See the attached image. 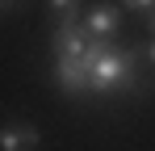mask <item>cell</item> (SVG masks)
Here are the masks:
<instances>
[{
  "instance_id": "obj_1",
  "label": "cell",
  "mask_w": 155,
  "mask_h": 151,
  "mask_svg": "<svg viewBox=\"0 0 155 151\" xmlns=\"http://www.w3.org/2000/svg\"><path fill=\"white\" fill-rule=\"evenodd\" d=\"M84 63H88V92L109 97V92H147L151 88L143 46H134V42L92 38Z\"/></svg>"
},
{
  "instance_id": "obj_8",
  "label": "cell",
  "mask_w": 155,
  "mask_h": 151,
  "mask_svg": "<svg viewBox=\"0 0 155 151\" xmlns=\"http://www.w3.org/2000/svg\"><path fill=\"white\" fill-rule=\"evenodd\" d=\"M143 59H147V67H151V72H155V34H151V42L143 46Z\"/></svg>"
},
{
  "instance_id": "obj_4",
  "label": "cell",
  "mask_w": 155,
  "mask_h": 151,
  "mask_svg": "<svg viewBox=\"0 0 155 151\" xmlns=\"http://www.w3.org/2000/svg\"><path fill=\"white\" fill-rule=\"evenodd\" d=\"M84 29L92 34V38H117L122 34V8L117 4H92L88 13H84Z\"/></svg>"
},
{
  "instance_id": "obj_7",
  "label": "cell",
  "mask_w": 155,
  "mask_h": 151,
  "mask_svg": "<svg viewBox=\"0 0 155 151\" xmlns=\"http://www.w3.org/2000/svg\"><path fill=\"white\" fill-rule=\"evenodd\" d=\"M122 8H134V13H147V8H155V0H122Z\"/></svg>"
},
{
  "instance_id": "obj_9",
  "label": "cell",
  "mask_w": 155,
  "mask_h": 151,
  "mask_svg": "<svg viewBox=\"0 0 155 151\" xmlns=\"http://www.w3.org/2000/svg\"><path fill=\"white\" fill-rule=\"evenodd\" d=\"M17 4H21V0H0V13H13Z\"/></svg>"
},
{
  "instance_id": "obj_6",
  "label": "cell",
  "mask_w": 155,
  "mask_h": 151,
  "mask_svg": "<svg viewBox=\"0 0 155 151\" xmlns=\"http://www.w3.org/2000/svg\"><path fill=\"white\" fill-rule=\"evenodd\" d=\"M80 4H84V0H51V21H54V25L80 21Z\"/></svg>"
},
{
  "instance_id": "obj_2",
  "label": "cell",
  "mask_w": 155,
  "mask_h": 151,
  "mask_svg": "<svg viewBox=\"0 0 155 151\" xmlns=\"http://www.w3.org/2000/svg\"><path fill=\"white\" fill-rule=\"evenodd\" d=\"M92 46V34L84 29V21H63L51 29V50L59 59H84Z\"/></svg>"
},
{
  "instance_id": "obj_5",
  "label": "cell",
  "mask_w": 155,
  "mask_h": 151,
  "mask_svg": "<svg viewBox=\"0 0 155 151\" xmlns=\"http://www.w3.org/2000/svg\"><path fill=\"white\" fill-rule=\"evenodd\" d=\"M42 130L34 122H4L0 126V151H38Z\"/></svg>"
},
{
  "instance_id": "obj_10",
  "label": "cell",
  "mask_w": 155,
  "mask_h": 151,
  "mask_svg": "<svg viewBox=\"0 0 155 151\" xmlns=\"http://www.w3.org/2000/svg\"><path fill=\"white\" fill-rule=\"evenodd\" d=\"M143 17H147V29H151V34H155V8H147Z\"/></svg>"
},
{
  "instance_id": "obj_3",
  "label": "cell",
  "mask_w": 155,
  "mask_h": 151,
  "mask_svg": "<svg viewBox=\"0 0 155 151\" xmlns=\"http://www.w3.org/2000/svg\"><path fill=\"white\" fill-rule=\"evenodd\" d=\"M54 84H59V92H67V97H80V92H88V63L84 59H59L54 55Z\"/></svg>"
}]
</instances>
